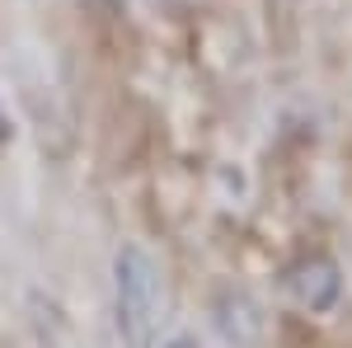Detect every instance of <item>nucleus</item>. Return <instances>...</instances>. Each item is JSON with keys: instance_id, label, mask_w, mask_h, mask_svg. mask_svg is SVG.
<instances>
[{"instance_id": "1", "label": "nucleus", "mask_w": 352, "mask_h": 348, "mask_svg": "<svg viewBox=\"0 0 352 348\" xmlns=\"http://www.w3.org/2000/svg\"><path fill=\"white\" fill-rule=\"evenodd\" d=\"M164 320V268L146 245H118L113 254V325L127 348H155Z\"/></svg>"}, {"instance_id": "2", "label": "nucleus", "mask_w": 352, "mask_h": 348, "mask_svg": "<svg viewBox=\"0 0 352 348\" xmlns=\"http://www.w3.org/2000/svg\"><path fill=\"white\" fill-rule=\"evenodd\" d=\"M287 292H292V301L300 311L329 316L338 306V296H343V273H338V264L329 254H310V259L287 268Z\"/></svg>"}, {"instance_id": "3", "label": "nucleus", "mask_w": 352, "mask_h": 348, "mask_svg": "<svg viewBox=\"0 0 352 348\" xmlns=\"http://www.w3.org/2000/svg\"><path fill=\"white\" fill-rule=\"evenodd\" d=\"M217 325H221V334H226V344H235V348H254V344H258V334H263V316H258V306H254L244 292H235V287L221 292Z\"/></svg>"}, {"instance_id": "4", "label": "nucleus", "mask_w": 352, "mask_h": 348, "mask_svg": "<svg viewBox=\"0 0 352 348\" xmlns=\"http://www.w3.org/2000/svg\"><path fill=\"white\" fill-rule=\"evenodd\" d=\"M160 348H202V339H197V334H188V329H174L169 339H160Z\"/></svg>"}, {"instance_id": "5", "label": "nucleus", "mask_w": 352, "mask_h": 348, "mask_svg": "<svg viewBox=\"0 0 352 348\" xmlns=\"http://www.w3.org/2000/svg\"><path fill=\"white\" fill-rule=\"evenodd\" d=\"M10 141H14V123H10V113L0 104V146H10Z\"/></svg>"}]
</instances>
